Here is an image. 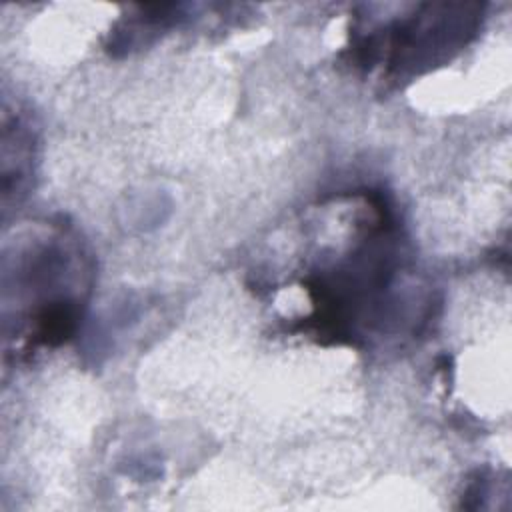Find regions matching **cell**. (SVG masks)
Returning <instances> with one entry per match:
<instances>
[{"mask_svg":"<svg viewBox=\"0 0 512 512\" xmlns=\"http://www.w3.org/2000/svg\"><path fill=\"white\" fill-rule=\"evenodd\" d=\"M480 6L426 4L420 12L374 26L354 42L356 58L368 68L376 62L390 74L410 76L450 58L476 32Z\"/></svg>","mask_w":512,"mask_h":512,"instance_id":"6da1fadb","label":"cell"}]
</instances>
